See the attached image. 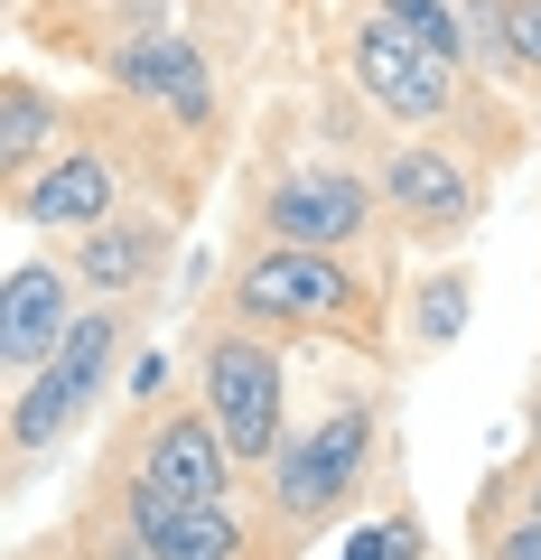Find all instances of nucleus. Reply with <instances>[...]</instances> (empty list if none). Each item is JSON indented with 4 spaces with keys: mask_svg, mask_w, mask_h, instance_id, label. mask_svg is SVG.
<instances>
[{
    "mask_svg": "<svg viewBox=\"0 0 541 560\" xmlns=\"http://www.w3.org/2000/svg\"><path fill=\"white\" fill-rule=\"evenodd\" d=\"M113 346H121V318H113V308H84L75 337H66L57 355L20 383V401H10V440H20V458L57 448L66 430L84 420V401H94V383H103V364H113Z\"/></svg>",
    "mask_w": 541,
    "mask_h": 560,
    "instance_id": "1",
    "label": "nucleus"
},
{
    "mask_svg": "<svg viewBox=\"0 0 541 560\" xmlns=\"http://www.w3.org/2000/svg\"><path fill=\"white\" fill-rule=\"evenodd\" d=\"M205 420L224 430L234 458H281V355L261 337L205 346Z\"/></svg>",
    "mask_w": 541,
    "mask_h": 560,
    "instance_id": "2",
    "label": "nucleus"
},
{
    "mask_svg": "<svg viewBox=\"0 0 541 560\" xmlns=\"http://www.w3.org/2000/svg\"><path fill=\"white\" fill-rule=\"evenodd\" d=\"M355 75H364V94H374L383 113H401V121H439L448 94H458V66H448L430 38H411L383 0L364 10V28H355Z\"/></svg>",
    "mask_w": 541,
    "mask_h": 560,
    "instance_id": "3",
    "label": "nucleus"
},
{
    "mask_svg": "<svg viewBox=\"0 0 541 560\" xmlns=\"http://www.w3.org/2000/svg\"><path fill=\"white\" fill-rule=\"evenodd\" d=\"M364 448H374V411H327L318 430H299V440L281 448V504L290 514H327V504H345L355 495V477H364Z\"/></svg>",
    "mask_w": 541,
    "mask_h": 560,
    "instance_id": "4",
    "label": "nucleus"
},
{
    "mask_svg": "<svg viewBox=\"0 0 541 560\" xmlns=\"http://www.w3.org/2000/svg\"><path fill=\"white\" fill-rule=\"evenodd\" d=\"M234 300L252 318H345L355 308V280L337 253H308V243H271L252 271L234 280Z\"/></svg>",
    "mask_w": 541,
    "mask_h": 560,
    "instance_id": "5",
    "label": "nucleus"
},
{
    "mask_svg": "<svg viewBox=\"0 0 541 560\" xmlns=\"http://www.w3.org/2000/svg\"><path fill=\"white\" fill-rule=\"evenodd\" d=\"M234 448H224V430L215 420H197V411H178V420H160V440H150V467H141V486L160 504H234Z\"/></svg>",
    "mask_w": 541,
    "mask_h": 560,
    "instance_id": "6",
    "label": "nucleus"
},
{
    "mask_svg": "<svg viewBox=\"0 0 541 560\" xmlns=\"http://www.w3.org/2000/svg\"><path fill=\"white\" fill-rule=\"evenodd\" d=\"M271 234L281 243H308V253H337L345 234H364V215H374V197H364V178H345V168H290L281 187H271Z\"/></svg>",
    "mask_w": 541,
    "mask_h": 560,
    "instance_id": "7",
    "label": "nucleus"
},
{
    "mask_svg": "<svg viewBox=\"0 0 541 560\" xmlns=\"http://www.w3.org/2000/svg\"><path fill=\"white\" fill-rule=\"evenodd\" d=\"M75 337V308H66V271L47 261H20L10 271V300H0V364L10 374H38L57 346Z\"/></svg>",
    "mask_w": 541,
    "mask_h": 560,
    "instance_id": "8",
    "label": "nucleus"
},
{
    "mask_svg": "<svg viewBox=\"0 0 541 560\" xmlns=\"http://www.w3.org/2000/svg\"><path fill=\"white\" fill-rule=\"evenodd\" d=\"M131 541H141L150 560H243L234 504H160L150 486L131 495Z\"/></svg>",
    "mask_w": 541,
    "mask_h": 560,
    "instance_id": "9",
    "label": "nucleus"
},
{
    "mask_svg": "<svg viewBox=\"0 0 541 560\" xmlns=\"http://www.w3.org/2000/svg\"><path fill=\"white\" fill-rule=\"evenodd\" d=\"M383 197H392L401 215H421V224H467L477 215V178H467L458 160H439V150H401V160L383 168Z\"/></svg>",
    "mask_w": 541,
    "mask_h": 560,
    "instance_id": "10",
    "label": "nucleus"
},
{
    "mask_svg": "<svg viewBox=\"0 0 541 560\" xmlns=\"http://www.w3.org/2000/svg\"><path fill=\"white\" fill-rule=\"evenodd\" d=\"M20 215H28V224H103V215H113V168H103L94 150H66L57 168L28 178Z\"/></svg>",
    "mask_w": 541,
    "mask_h": 560,
    "instance_id": "11",
    "label": "nucleus"
},
{
    "mask_svg": "<svg viewBox=\"0 0 541 560\" xmlns=\"http://www.w3.org/2000/svg\"><path fill=\"white\" fill-rule=\"evenodd\" d=\"M121 75L141 84V94H168L187 121H205V66H197V47H178V38H141V47H121Z\"/></svg>",
    "mask_w": 541,
    "mask_h": 560,
    "instance_id": "12",
    "label": "nucleus"
},
{
    "mask_svg": "<svg viewBox=\"0 0 541 560\" xmlns=\"http://www.w3.org/2000/svg\"><path fill=\"white\" fill-rule=\"evenodd\" d=\"M141 271H150V234L141 224H94V243L75 253V280H94V290H131Z\"/></svg>",
    "mask_w": 541,
    "mask_h": 560,
    "instance_id": "13",
    "label": "nucleus"
},
{
    "mask_svg": "<svg viewBox=\"0 0 541 560\" xmlns=\"http://www.w3.org/2000/svg\"><path fill=\"white\" fill-rule=\"evenodd\" d=\"M47 131H57V103H47L28 75H10V131H0V160H10V168H28V160L47 150Z\"/></svg>",
    "mask_w": 541,
    "mask_h": 560,
    "instance_id": "14",
    "label": "nucleus"
},
{
    "mask_svg": "<svg viewBox=\"0 0 541 560\" xmlns=\"http://www.w3.org/2000/svg\"><path fill=\"white\" fill-rule=\"evenodd\" d=\"M383 10H392V20L411 28V38H430L448 66L467 57V28H458V10H448V0H383Z\"/></svg>",
    "mask_w": 541,
    "mask_h": 560,
    "instance_id": "15",
    "label": "nucleus"
},
{
    "mask_svg": "<svg viewBox=\"0 0 541 560\" xmlns=\"http://www.w3.org/2000/svg\"><path fill=\"white\" fill-rule=\"evenodd\" d=\"M411 318H421V337H430V346H448V337L467 327V271H439V280L421 290V308H411Z\"/></svg>",
    "mask_w": 541,
    "mask_h": 560,
    "instance_id": "16",
    "label": "nucleus"
},
{
    "mask_svg": "<svg viewBox=\"0 0 541 560\" xmlns=\"http://www.w3.org/2000/svg\"><path fill=\"white\" fill-rule=\"evenodd\" d=\"M495 560H541V514L532 523H514V533H504V551Z\"/></svg>",
    "mask_w": 541,
    "mask_h": 560,
    "instance_id": "17",
    "label": "nucleus"
},
{
    "mask_svg": "<svg viewBox=\"0 0 541 560\" xmlns=\"http://www.w3.org/2000/svg\"><path fill=\"white\" fill-rule=\"evenodd\" d=\"M113 560H150V551H141V541H131V551H113Z\"/></svg>",
    "mask_w": 541,
    "mask_h": 560,
    "instance_id": "18",
    "label": "nucleus"
}]
</instances>
